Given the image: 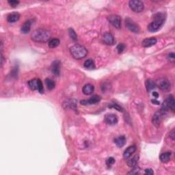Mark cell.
I'll use <instances>...</instances> for the list:
<instances>
[{"instance_id":"cell-6","label":"cell","mask_w":175,"mask_h":175,"mask_svg":"<svg viewBox=\"0 0 175 175\" xmlns=\"http://www.w3.org/2000/svg\"><path fill=\"white\" fill-rule=\"evenodd\" d=\"M107 20L113 25L114 27L117 29H120L121 27V17L116 15H109L107 17Z\"/></svg>"},{"instance_id":"cell-24","label":"cell","mask_w":175,"mask_h":175,"mask_svg":"<svg viewBox=\"0 0 175 175\" xmlns=\"http://www.w3.org/2000/svg\"><path fill=\"white\" fill-rule=\"evenodd\" d=\"M146 87L148 91H151V90L155 89L156 88V84L153 80L148 79L146 82Z\"/></svg>"},{"instance_id":"cell-13","label":"cell","mask_w":175,"mask_h":175,"mask_svg":"<svg viewBox=\"0 0 175 175\" xmlns=\"http://www.w3.org/2000/svg\"><path fill=\"white\" fill-rule=\"evenodd\" d=\"M104 43L107 45H112L114 43V38L112 34L109 32H106L103 36Z\"/></svg>"},{"instance_id":"cell-36","label":"cell","mask_w":175,"mask_h":175,"mask_svg":"<svg viewBox=\"0 0 175 175\" xmlns=\"http://www.w3.org/2000/svg\"><path fill=\"white\" fill-rule=\"evenodd\" d=\"M151 102H152V103H153V104H155V105H160V101H157V100H155V99L152 100V101H151Z\"/></svg>"},{"instance_id":"cell-25","label":"cell","mask_w":175,"mask_h":175,"mask_svg":"<svg viewBox=\"0 0 175 175\" xmlns=\"http://www.w3.org/2000/svg\"><path fill=\"white\" fill-rule=\"evenodd\" d=\"M60 43V41L58 38H52L50 40L48 45L50 48H55V47H58Z\"/></svg>"},{"instance_id":"cell-20","label":"cell","mask_w":175,"mask_h":175,"mask_svg":"<svg viewBox=\"0 0 175 175\" xmlns=\"http://www.w3.org/2000/svg\"><path fill=\"white\" fill-rule=\"evenodd\" d=\"M171 155H172V153L170 152H166L161 154L160 157L161 162L162 163H168L170 160Z\"/></svg>"},{"instance_id":"cell-9","label":"cell","mask_w":175,"mask_h":175,"mask_svg":"<svg viewBox=\"0 0 175 175\" xmlns=\"http://www.w3.org/2000/svg\"><path fill=\"white\" fill-rule=\"evenodd\" d=\"M61 69V62L59 60H55L52 63V66H51V70H52V73L56 76H59L60 73Z\"/></svg>"},{"instance_id":"cell-8","label":"cell","mask_w":175,"mask_h":175,"mask_svg":"<svg viewBox=\"0 0 175 175\" xmlns=\"http://www.w3.org/2000/svg\"><path fill=\"white\" fill-rule=\"evenodd\" d=\"M165 112L162 110L160 111L157 112L156 113L153 115V119H152V123L155 127H159L161 123H162L163 117H164Z\"/></svg>"},{"instance_id":"cell-17","label":"cell","mask_w":175,"mask_h":175,"mask_svg":"<svg viewBox=\"0 0 175 175\" xmlns=\"http://www.w3.org/2000/svg\"><path fill=\"white\" fill-rule=\"evenodd\" d=\"M19 18H20V15L18 13H13L8 15L7 21L8 22L13 23L19 21Z\"/></svg>"},{"instance_id":"cell-10","label":"cell","mask_w":175,"mask_h":175,"mask_svg":"<svg viewBox=\"0 0 175 175\" xmlns=\"http://www.w3.org/2000/svg\"><path fill=\"white\" fill-rule=\"evenodd\" d=\"M101 101V97L98 95H94L90 98L88 100H83L81 101L82 105H91V104H95L99 103Z\"/></svg>"},{"instance_id":"cell-7","label":"cell","mask_w":175,"mask_h":175,"mask_svg":"<svg viewBox=\"0 0 175 175\" xmlns=\"http://www.w3.org/2000/svg\"><path fill=\"white\" fill-rule=\"evenodd\" d=\"M125 25L127 28L132 32L138 33L139 31V27L138 25L130 18H127L125 19Z\"/></svg>"},{"instance_id":"cell-14","label":"cell","mask_w":175,"mask_h":175,"mask_svg":"<svg viewBox=\"0 0 175 175\" xmlns=\"http://www.w3.org/2000/svg\"><path fill=\"white\" fill-rule=\"evenodd\" d=\"M136 151V146L135 145H132V146H129L123 153V157L124 158L128 159L132 155L133 153H135V151Z\"/></svg>"},{"instance_id":"cell-32","label":"cell","mask_w":175,"mask_h":175,"mask_svg":"<svg viewBox=\"0 0 175 175\" xmlns=\"http://www.w3.org/2000/svg\"><path fill=\"white\" fill-rule=\"evenodd\" d=\"M38 92H40V94H43V91H44V89H43V83H42V82L40 81V79H38Z\"/></svg>"},{"instance_id":"cell-3","label":"cell","mask_w":175,"mask_h":175,"mask_svg":"<svg viewBox=\"0 0 175 175\" xmlns=\"http://www.w3.org/2000/svg\"><path fill=\"white\" fill-rule=\"evenodd\" d=\"M164 23V17L162 14H158L155 18V20L151 22L148 26V29L150 31L155 32L158 31Z\"/></svg>"},{"instance_id":"cell-34","label":"cell","mask_w":175,"mask_h":175,"mask_svg":"<svg viewBox=\"0 0 175 175\" xmlns=\"http://www.w3.org/2000/svg\"><path fill=\"white\" fill-rule=\"evenodd\" d=\"M174 53H171V54H168V59L172 62H174Z\"/></svg>"},{"instance_id":"cell-16","label":"cell","mask_w":175,"mask_h":175,"mask_svg":"<svg viewBox=\"0 0 175 175\" xmlns=\"http://www.w3.org/2000/svg\"><path fill=\"white\" fill-rule=\"evenodd\" d=\"M94 90V86L90 84H86V85L84 86L83 88H82V91H83V93L85 94V95H90V94L93 93Z\"/></svg>"},{"instance_id":"cell-28","label":"cell","mask_w":175,"mask_h":175,"mask_svg":"<svg viewBox=\"0 0 175 175\" xmlns=\"http://www.w3.org/2000/svg\"><path fill=\"white\" fill-rule=\"evenodd\" d=\"M115 163V160L114 157H109V158L107 159L106 160V165L108 168H110L112 166H113Z\"/></svg>"},{"instance_id":"cell-1","label":"cell","mask_w":175,"mask_h":175,"mask_svg":"<svg viewBox=\"0 0 175 175\" xmlns=\"http://www.w3.org/2000/svg\"><path fill=\"white\" fill-rule=\"evenodd\" d=\"M50 31L43 28L37 29L31 34V39L37 43H46L50 40Z\"/></svg>"},{"instance_id":"cell-37","label":"cell","mask_w":175,"mask_h":175,"mask_svg":"<svg viewBox=\"0 0 175 175\" xmlns=\"http://www.w3.org/2000/svg\"><path fill=\"white\" fill-rule=\"evenodd\" d=\"M153 97H155V98H157L159 97V94L157 93V92H153Z\"/></svg>"},{"instance_id":"cell-26","label":"cell","mask_w":175,"mask_h":175,"mask_svg":"<svg viewBox=\"0 0 175 175\" xmlns=\"http://www.w3.org/2000/svg\"><path fill=\"white\" fill-rule=\"evenodd\" d=\"M45 84H46L47 88H48L49 90H53L55 88V86H56V84H55V82L54 80L51 79H45Z\"/></svg>"},{"instance_id":"cell-5","label":"cell","mask_w":175,"mask_h":175,"mask_svg":"<svg viewBox=\"0 0 175 175\" xmlns=\"http://www.w3.org/2000/svg\"><path fill=\"white\" fill-rule=\"evenodd\" d=\"M129 7L134 13H141L142 11H143V10L144 8V3L142 1H139V0H133V1H130L129 3Z\"/></svg>"},{"instance_id":"cell-19","label":"cell","mask_w":175,"mask_h":175,"mask_svg":"<svg viewBox=\"0 0 175 175\" xmlns=\"http://www.w3.org/2000/svg\"><path fill=\"white\" fill-rule=\"evenodd\" d=\"M114 143L116 144V146L119 148H121L125 146V144H126V138L124 135H121V136H119L116 137V138L114 139Z\"/></svg>"},{"instance_id":"cell-33","label":"cell","mask_w":175,"mask_h":175,"mask_svg":"<svg viewBox=\"0 0 175 175\" xmlns=\"http://www.w3.org/2000/svg\"><path fill=\"white\" fill-rule=\"evenodd\" d=\"M139 172V168H138V167L135 166L133 168V170H132V171H131L130 172H129L128 174H138Z\"/></svg>"},{"instance_id":"cell-35","label":"cell","mask_w":175,"mask_h":175,"mask_svg":"<svg viewBox=\"0 0 175 175\" xmlns=\"http://www.w3.org/2000/svg\"><path fill=\"white\" fill-rule=\"evenodd\" d=\"M145 174H154V172H153V170L151 168L146 169V170H145Z\"/></svg>"},{"instance_id":"cell-22","label":"cell","mask_w":175,"mask_h":175,"mask_svg":"<svg viewBox=\"0 0 175 175\" xmlns=\"http://www.w3.org/2000/svg\"><path fill=\"white\" fill-rule=\"evenodd\" d=\"M28 85L29 86V88H30L31 90H38V79H34L30 80V81L28 82Z\"/></svg>"},{"instance_id":"cell-21","label":"cell","mask_w":175,"mask_h":175,"mask_svg":"<svg viewBox=\"0 0 175 175\" xmlns=\"http://www.w3.org/2000/svg\"><path fill=\"white\" fill-rule=\"evenodd\" d=\"M138 160L139 156L138 155H135V156L132 157V158L129 159V160L127 161V165H128L129 167H131V168H134V167L137 166Z\"/></svg>"},{"instance_id":"cell-4","label":"cell","mask_w":175,"mask_h":175,"mask_svg":"<svg viewBox=\"0 0 175 175\" xmlns=\"http://www.w3.org/2000/svg\"><path fill=\"white\" fill-rule=\"evenodd\" d=\"M174 107H175V102L174 97L172 95H170L167 97V99L165 102L163 104V106L161 110L164 111V112H166V111H168V109H171L172 112L174 111Z\"/></svg>"},{"instance_id":"cell-30","label":"cell","mask_w":175,"mask_h":175,"mask_svg":"<svg viewBox=\"0 0 175 175\" xmlns=\"http://www.w3.org/2000/svg\"><path fill=\"white\" fill-rule=\"evenodd\" d=\"M109 107H113V108H115L116 109H117L118 111H120V112H123V108H122L121 106L118 105V104H116V103H113V104H111V105H109Z\"/></svg>"},{"instance_id":"cell-27","label":"cell","mask_w":175,"mask_h":175,"mask_svg":"<svg viewBox=\"0 0 175 175\" xmlns=\"http://www.w3.org/2000/svg\"><path fill=\"white\" fill-rule=\"evenodd\" d=\"M68 34H69V36L73 40L76 41L77 40V34L75 33V31L73 29L70 28L68 29Z\"/></svg>"},{"instance_id":"cell-31","label":"cell","mask_w":175,"mask_h":175,"mask_svg":"<svg viewBox=\"0 0 175 175\" xmlns=\"http://www.w3.org/2000/svg\"><path fill=\"white\" fill-rule=\"evenodd\" d=\"M8 2L9 4L10 5V6L13 7V8L17 7L19 3V1H16V0H11V1H8Z\"/></svg>"},{"instance_id":"cell-12","label":"cell","mask_w":175,"mask_h":175,"mask_svg":"<svg viewBox=\"0 0 175 175\" xmlns=\"http://www.w3.org/2000/svg\"><path fill=\"white\" fill-rule=\"evenodd\" d=\"M105 121L108 125H115L118 123V118L113 114H108L105 115Z\"/></svg>"},{"instance_id":"cell-11","label":"cell","mask_w":175,"mask_h":175,"mask_svg":"<svg viewBox=\"0 0 175 175\" xmlns=\"http://www.w3.org/2000/svg\"><path fill=\"white\" fill-rule=\"evenodd\" d=\"M158 86L161 90L168 91L170 89V83L166 79H162L158 82Z\"/></svg>"},{"instance_id":"cell-15","label":"cell","mask_w":175,"mask_h":175,"mask_svg":"<svg viewBox=\"0 0 175 175\" xmlns=\"http://www.w3.org/2000/svg\"><path fill=\"white\" fill-rule=\"evenodd\" d=\"M157 43V39L155 38H149L144 39L142 41V46L144 47H150Z\"/></svg>"},{"instance_id":"cell-29","label":"cell","mask_w":175,"mask_h":175,"mask_svg":"<svg viewBox=\"0 0 175 175\" xmlns=\"http://www.w3.org/2000/svg\"><path fill=\"white\" fill-rule=\"evenodd\" d=\"M125 45L123 44V43H120V44L118 45V46L116 47V50L118 51V53L119 54H121V53L123 52V51L125 50Z\"/></svg>"},{"instance_id":"cell-23","label":"cell","mask_w":175,"mask_h":175,"mask_svg":"<svg viewBox=\"0 0 175 175\" xmlns=\"http://www.w3.org/2000/svg\"><path fill=\"white\" fill-rule=\"evenodd\" d=\"M84 66L87 69H93L95 67V63H94V60H92V59H88V60L84 62Z\"/></svg>"},{"instance_id":"cell-18","label":"cell","mask_w":175,"mask_h":175,"mask_svg":"<svg viewBox=\"0 0 175 175\" xmlns=\"http://www.w3.org/2000/svg\"><path fill=\"white\" fill-rule=\"evenodd\" d=\"M31 22L30 20H27L23 23L21 26V31L23 34H27L31 29Z\"/></svg>"},{"instance_id":"cell-2","label":"cell","mask_w":175,"mask_h":175,"mask_svg":"<svg viewBox=\"0 0 175 175\" xmlns=\"http://www.w3.org/2000/svg\"><path fill=\"white\" fill-rule=\"evenodd\" d=\"M71 56L76 60H81L85 58L88 54V51L82 45L76 44L70 47V49Z\"/></svg>"}]
</instances>
